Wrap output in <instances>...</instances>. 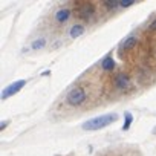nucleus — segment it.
<instances>
[{
    "mask_svg": "<svg viewBox=\"0 0 156 156\" xmlns=\"http://www.w3.org/2000/svg\"><path fill=\"white\" fill-rule=\"evenodd\" d=\"M86 98H87L86 90H84L81 86H75V87H72V89L67 92V95H66V101H67V104L72 106V107L81 106V104L86 101Z\"/></svg>",
    "mask_w": 156,
    "mask_h": 156,
    "instance_id": "obj_2",
    "label": "nucleus"
},
{
    "mask_svg": "<svg viewBox=\"0 0 156 156\" xmlns=\"http://www.w3.org/2000/svg\"><path fill=\"white\" fill-rule=\"evenodd\" d=\"M148 29H150V31H153V32L156 31V20H153V22H151V25H150V28H148Z\"/></svg>",
    "mask_w": 156,
    "mask_h": 156,
    "instance_id": "obj_14",
    "label": "nucleus"
},
{
    "mask_svg": "<svg viewBox=\"0 0 156 156\" xmlns=\"http://www.w3.org/2000/svg\"><path fill=\"white\" fill-rule=\"evenodd\" d=\"M118 119V115L116 113H106V115H100V116H95L92 119H87L86 122H83L81 129L86 130V132H95V130H101L110 124H113L115 121Z\"/></svg>",
    "mask_w": 156,
    "mask_h": 156,
    "instance_id": "obj_1",
    "label": "nucleus"
},
{
    "mask_svg": "<svg viewBox=\"0 0 156 156\" xmlns=\"http://www.w3.org/2000/svg\"><path fill=\"white\" fill-rule=\"evenodd\" d=\"M132 5H135L133 0H132V2H119V8H129V6H132Z\"/></svg>",
    "mask_w": 156,
    "mask_h": 156,
    "instance_id": "obj_13",
    "label": "nucleus"
},
{
    "mask_svg": "<svg viewBox=\"0 0 156 156\" xmlns=\"http://www.w3.org/2000/svg\"><path fill=\"white\" fill-rule=\"evenodd\" d=\"M25 84H26V80H17V81L11 83L8 87L3 89V92H2V100H6L8 97L16 95L17 92H20V90L25 87Z\"/></svg>",
    "mask_w": 156,
    "mask_h": 156,
    "instance_id": "obj_3",
    "label": "nucleus"
},
{
    "mask_svg": "<svg viewBox=\"0 0 156 156\" xmlns=\"http://www.w3.org/2000/svg\"><path fill=\"white\" fill-rule=\"evenodd\" d=\"M43 46H46V38H44V37H40V38H37V40H34V41H32L31 49L38 51V49H41Z\"/></svg>",
    "mask_w": 156,
    "mask_h": 156,
    "instance_id": "obj_10",
    "label": "nucleus"
},
{
    "mask_svg": "<svg viewBox=\"0 0 156 156\" xmlns=\"http://www.w3.org/2000/svg\"><path fill=\"white\" fill-rule=\"evenodd\" d=\"M54 17H55V20L58 23H66L70 19V9H67V8H58L55 11Z\"/></svg>",
    "mask_w": 156,
    "mask_h": 156,
    "instance_id": "obj_6",
    "label": "nucleus"
},
{
    "mask_svg": "<svg viewBox=\"0 0 156 156\" xmlns=\"http://www.w3.org/2000/svg\"><path fill=\"white\" fill-rule=\"evenodd\" d=\"M132 119H133L132 113H129V112H127V113H126V124H124V127H122L124 130H127V129L130 127V122H132Z\"/></svg>",
    "mask_w": 156,
    "mask_h": 156,
    "instance_id": "obj_12",
    "label": "nucleus"
},
{
    "mask_svg": "<svg viewBox=\"0 0 156 156\" xmlns=\"http://www.w3.org/2000/svg\"><path fill=\"white\" fill-rule=\"evenodd\" d=\"M110 156H119V154H110Z\"/></svg>",
    "mask_w": 156,
    "mask_h": 156,
    "instance_id": "obj_16",
    "label": "nucleus"
},
{
    "mask_svg": "<svg viewBox=\"0 0 156 156\" xmlns=\"http://www.w3.org/2000/svg\"><path fill=\"white\" fill-rule=\"evenodd\" d=\"M135 43H136V37L135 35H130V37H127L122 43H121V46H119V51H124V49H132L133 46H135Z\"/></svg>",
    "mask_w": 156,
    "mask_h": 156,
    "instance_id": "obj_8",
    "label": "nucleus"
},
{
    "mask_svg": "<svg viewBox=\"0 0 156 156\" xmlns=\"http://www.w3.org/2000/svg\"><path fill=\"white\" fill-rule=\"evenodd\" d=\"M113 83L115 86L119 89V90H126L132 86V80H130V76L126 73V72H118L113 78Z\"/></svg>",
    "mask_w": 156,
    "mask_h": 156,
    "instance_id": "obj_4",
    "label": "nucleus"
},
{
    "mask_svg": "<svg viewBox=\"0 0 156 156\" xmlns=\"http://www.w3.org/2000/svg\"><path fill=\"white\" fill-rule=\"evenodd\" d=\"M103 5H104V8L109 9V11H115V9L119 8V2H104Z\"/></svg>",
    "mask_w": 156,
    "mask_h": 156,
    "instance_id": "obj_11",
    "label": "nucleus"
},
{
    "mask_svg": "<svg viewBox=\"0 0 156 156\" xmlns=\"http://www.w3.org/2000/svg\"><path fill=\"white\" fill-rule=\"evenodd\" d=\"M83 34H84V26H83L81 23L73 25V26L70 28V31H69V37H70V38H78V37L83 35Z\"/></svg>",
    "mask_w": 156,
    "mask_h": 156,
    "instance_id": "obj_7",
    "label": "nucleus"
},
{
    "mask_svg": "<svg viewBox=\"0 0 156 156\" xmlns=\"http://www.w3.org/2000/svg\"><path fill=\"white\" fill-rule=\"evenodd\" d=\"M95 16V8L90 3H83L81 8L78 9V17L83 20H92Z\"/></svg>",
    "mask_w": 156,
    "mask_h": 156,
    "instance_id": "obj_5",
    "label": "nucleus"
},
{
    "mask_svg": "<svg viewBox=\"0 0 156 156\" xmlns=\"http://www.w3.org/2000/svg\"><path fill=\"white\" fill-rule=\"evenodd\" d=\"M6 126H8V122H2V130H5V129H6Z\"/></svg>",
    "mask_w": 156,
    "mask_h": 156,
    "instance_id": "obj_15",
    "label": "nucleus"
},
{
    "mask_svg": "<svg viewBox=\"0 0 156 156\" xmlns=\"http://www.w3.org/2000/svg\"><path fill=\"white\" fill-rule=\"evenodd\" d=\"M101 67H103V70H113L115 69V61H113V58L109 55V57H106L103 61H101Z\"/></svg>",
    "mask_w": 156,
    "mask_h": 156,
    "instance_id": "obj_9",
    "label": "nucleus"
}]
</instances>
